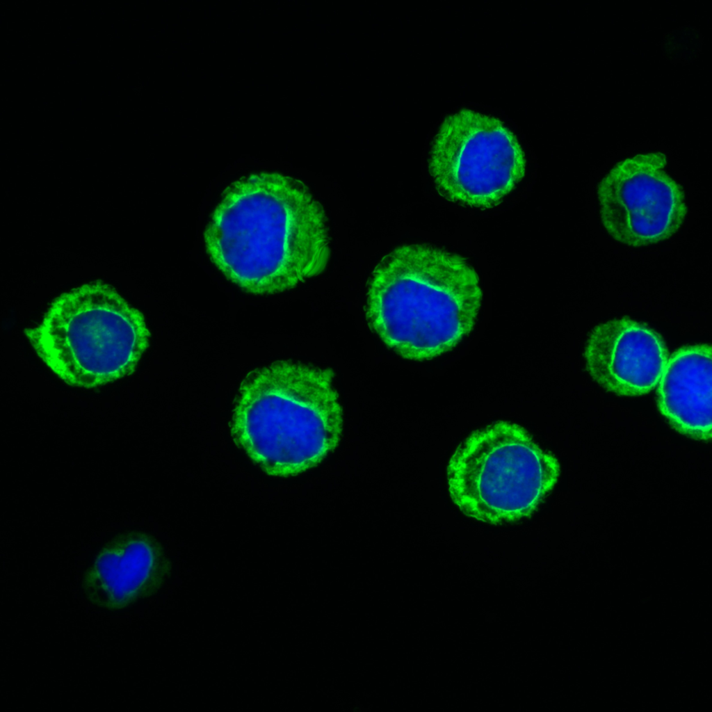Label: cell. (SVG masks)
Instances as JSON below:
<instances>
[{"label": "cell", "mask_w": 712, "mask_h": 712, "mask_svg": "<svg viewBox=\"0 0 712 712\" xmlns=\"http://www.w3.org/2000/svg\"><path fill=\"white\" fill-rule=\"evenodd\" d=\"M560 475L556 458L521 426L499 421L473 431L448 462L449 496L465 515L498 525L532 515Z\"/></svg>", "instance_id": "5"}, {"label": "cell", "mask_w": 712, "mask_h": 712, "mask_svg": "<svg viewBox=\"0 0 712 712\" xmlns=\"http://www.w3.org/2000/svg\"><path fill=\"white\" fill-rule=\"evenodd\" d=\"M583 359L591 380L617 396L648 394L658 385L668 359L661 336L628 317L597 323L588 332Z\"/></svg>", "instance_id": "8"}, {"label": "cell", "mask_w": 712, "mask_h": 712, "mask_svg": "<svg viewBox=\"0 0 712 712\" xmlns=\"http://www.w3.org/2000/svg\"><path fill=\"white\" fill-rule=\"evenodd\" d=\"M666 155L638 153L617 162L597 185L599 216L606 233L629 247L664 241L684 222L681 185L667 172Z\"/></svg>", "instance_id": "7"}, {"label": "cell", "mask_w": 712, "mask_h": 712, "mask_svg": "<svg viewBox=\"0 0 712 712\" xmlns=\"http://www.w3.org/2000/svg\"><path fill=\"white\" fill-rule=\"evenodd\" d=\"M483 300L479 275L464 257L431 244L405 243L375 264L364 311L370 329L390 350L426 362L469 337Z\"/></svg>", "instance_id": "2"}, {"label": "cell", "mask_w": 712, "mask_h": 712, "mask_svg": "<svg viewBox=\"0 0 712 712\" xmlns=\"http://www.w3.org/2000/svg\"><path fill=\"white\" fill-rule=\"evenodd\" d=\"M24 334L60 380L88 389L132 375L151 337L143 314L101 282L60 294Z\"/></svg>", "instance_id": "4"}, {"label": "cell", "mask_w": 712, "mask_h": 712, "mask_svg": "<svg viewBox=\"0 0 712 712\" xmlns=\"http://www.w3.org/2000/svg\"><path fill=\"white\" fill-rule=\"evenodd\" d=\"M331 241L327 213L310 188L273 171L230 184L204 232L214 266L255 296L287 292L321 275L330 261Z\"/></svg>", "instance_id": "1"}, {"label": "cell", "mask_w": 712, "mask_h": 712, "mask_svg": "<svg viewBox=\"0 0 712 712\" xmlns=\"http://www.w3.org/2000/svg\"><path fill=\"white\" fill-rule=\"evenodd\" d=\"M427 172L437 195L468 210L497 207L526 174L524 149L499 118L463 108L446 115L429 149Z\"/></svg>", "instance_id": "6"}, {"label": "cell", "mask_w": 712, "mask_h": 712, "mask_svg": "<svg viewBox=\"0 0 712 712\" xmlns=\"http://www.w3.org/2000/svg\"><path fill=\"white\" fill-rule=\"evenodd\" d=\"M343 422L334 371L282 359L244 377L229 427L266 474L290 476L317 465L338 445Z\"/></svg>", "instance_id": "3"}, {"label": "cell", "mask_w": 712, "mask_h": 712, "mask_svg": "<svg viewBox=\"0 0 712 712\" xmlns=\"http://www.w3.org/2000/svg\"><path fill=\"white\" fill-rule=\"evenodd\" d=\"M165 569L153 542L137 531L114 536L97 553L83 578L89 602L105 610L129 608L165 583Z\"/></svg>", "instance_id": "9"}, {"label": "cell", "mask_w": 712, "mask_h": 712, "mask_svg": "<svg viewBox=\"0 0 712 712\" xmlns=\"http://www.w3.org/2000/svg\"><path fill=\"white\" fill-rule=\"evenodd\" d=\"M711 356L706 343L677 349L668 357L658 383L660 413L676 431L697 440L712 437Z\"/></svg>", "instance_id": "10"}]
</instances>
